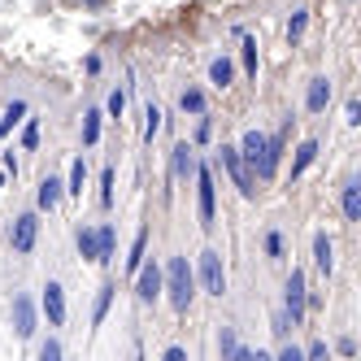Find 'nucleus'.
<instances>
[{"label":"nucleus","mask_w":361,"mask_h":361,"mask_svg":"<svg viewBox=\"0 0 361 361\" xmlns=\"http://www.w3.org/2000/svg\"><path fill=\"white\" fill-rule=\"evenodd\" d=\"M61 196H66V183H61L57 174H44L39 178V192H35V204H39L44 214H53L57 204H61Z\"/></svg>","instance_id":"4468645a"},{"label":"nucleus","mask_w":361,"mask_h":361,"mask_svg":"<svg viewBox=\"0 0 361 361\" xmlns=\"http://www.w3.org/2000/svg\"><path fill=\"white\" fill-rule=\"evenodd\" d=\"M83 183H87V161L74 157L70 161V178H66V196H83Z\"/></svg>","instance_id":"4be33fe9"},{"label":"nucleus","mask_w":361,"mask_h":361,"mask_svg":"<svg viewBox=\"0 0 361 361\" xmlns=\"http://www.w3.org/2000/svg\"><path fill=\"white\" fill-rule=\"evenodd\" d=\"M135 296H140V305H152L161 296V266L157 262H140V270H135Z\"/></svg>","instance_id":"6e6552de"},{"label":"nucleus","mask_w":361,"mask_h":361,"mask_svg":"<svg viewBox=\"0 0 361 361\" xmlns=\"http://www.w3.org/2000/svg\"><path fill=\"white\" fill-rule=\"evenodd\" d=\"M105 114L114 118V122H122V114H126V92L118 87V92H109V105H105Z\"/></svg>","instance_id":"473e14b6"},{"label":"nucleus","mask_w":361,"mask_h":361,"mask_svg":"<svg viewBox=\"0 0 361 361\" xmlns=\"http://www.w3.org/2000/svg\"><path fill=\"white\" fill-rule=\"evenodd\" d=\"M288 126H292V118L283 122V131H274V135H262L257 126L240 135V144H235L240 161L248 166V174L257 178V183H274V174L283 166V148H288Z\"/></svg>","instance_id":"f257e3e1"},{"label":"nucleus","mask_w":361,"mask_h":361,"mask_svg":"<svg viewBox=\"0 0 361 361\" xmlns=\"http://www.w3.org/2000/svg\"><path fill=\"white\" fill-rule=\"evenodd\" d=\"M279 361H305V348H296V344H283V348H279Z\"/></svg>","instance_id":"4c0bfd02"},{"label":"nucleus","mask_w":361,"mask_h":361,"mask_svg":"<svg viewBox=\"0 0 361 361\" xmlns=\"http://www.w3.org/2000/svg\"><path fill=\"white\" fill-rule=\"evenodd\" d=\"M196 279H200V288L209 292V296H226V266H222V252L218 248H204L200 252V262H196Z\"/></svg>","instance_id":"423d86ee"},{"label":"nucleus","mask_w":361,"mask_h":361,"mask_svg":"<svg viewBox=\"0 0 361 361\" xmlns=\"http://www.w3.org/2000/svg\"><path fill=\"white\" fill-rule=\"evenodd\" d=\"M178 109H183V114H204V92H200V87H183V96H178Z\"/></svg>","instance_id":"393cba45"},{"label":"nucleus","mask_w":361,"mask_h":361,"mask_svg":"<svg viewBox=\"0 0 361 361\" xmlns=\"http://www.w3.org/2000/svg\"><path fill=\"white\" fill-rule=\"evenodd\" d=\"M31 114V105H27V100H9V105H5V118H0V140H9V131H13V126L22 122V118H27Z\"/></svg>","instance_id":"a211bd4d"},{"label":"nucleus","mask_w":361,"mask_h":361,"mask_svg":"<svg viewBox=\"0 0 361 361\" xmlns=\"http://www.w3.org/2000/svg\"><path fill=\"white\" fill-rule=\"evenodd\" d=\"M161 292L170 300L174 314H188L192 309V296H196V270L188 266V257H170L166 270H161Z\"/></svg>","instance_id":"f03ea898"},{"label":"nucleus","mask_w":361,"mask_h":361,"mask_svg":"<svg viewBox=\"0 0 361 361\" xmlns=\"http://www.w3.org/2000/svg\"><path fill=\"white\" fill-rule=\"evenodd\" d=\"M192 170H196V144L178 140V144L170 148V174H174V178H192Z\"/></svg>","instance_id":"f8f14e48"},{"label":"nucleus","mask_w":361,"mask_h":361,"mask_svg":"<svg viewBox=\"0 0 361 361\" xmlns=\"http://www.w3.org/2000/svg\"><path fill=\"white\" fill-rule=\"evenodd\" d=\"M74 244H79V257L96 262V226H79V235H74Z\"/></svg>","instance_id":"a878e982"},{"label":"nucleus","mask_w":361,"mask_h":361,"mask_svg":"<svg viewBox=\"0 0 361 361\" xmlns=\"http://www.w3.org/2000/svg\"><path fill=\"white\" fill-rule=\"evenodd\" d=\"M331 357V348H326V340H314V344H309L305 348V361H326Z\"/></svg>","instance_id":"c9c22d12"},{"label":"nucleus","mask_w":361,"mask_h":361,"mask_svg":"<svg viewBox=\"0 0 361 361\" xmlns=\"http://www.w3.org/2000/svg\"><path fill=\"white\" fill-rule=\"evenodd\" d=\"M13 331H18V340H31L35 335V300L27 292L13 296Z\"/></svg>","instance_id":"9d476101"},{"label":"nucleus","mask_w":361,"mask_h":361,"mask_svg":"<svg viewBox=\"0 0 361 361\" xmlns=\"http://www.w3.org/2000/svg\"><path fill=\"white\" fill-rule=\"evenodd\" d=\"M340 209H344L348 222H361V178H348L340 188Z\"/></svg>","instance_id":"2eb2a0df"},{"label":"nucleus","mask_w":361,"mask_h":361,"mask_svg":"<svg viewBox=\"0 0 361 361\" xmlns=\"http://www.w3.org/2000/svg\"><path fill=\"white\" fill-rule=\"evenodd\" d=\"M314 266H318L322 279L335 274V240L326 235V231H314Z\"/></svg>","instance_id":"ddd939ff"},{"label":"nucleus","mask_w":361,"mask_h":361,"mask_svg":"<svg viewBox=\"0 0 361 361\" xmlns=\"http://www.w3.org/2000/svg\"><path fill=\"white\" fill-rule=\"evenodd\" d=\"M318 161V140H300V148H296V157H292V183Z\"/></svg>","instance_id":"f3484780"},{"label":"nucleus","mask_w":361,"mask_h":361,"mask_svg":"<svg viewBox=\"0 0 361 361\" xmlns=\"http://www.w3.org/2000/svg\"><path fill=\"white\" fill-rule=\"evenodd\" d=\"M335 348H340L344 357H353V353H357V340H353V335H344V340H340V344H335Z\"/></svg>","instance_id":"ea45409f"},{"label":"nucleus","mask_w":361,"mask_h":361,"mask_svg":"<svg viewBox=\"0 0 361 361\" xmlns=\"http://www.w3.org/2000/svg\"><path fill=\"white\" fill-rule=\"evenodd\" d=\"M326 105H331V79L326 74H314L309 87H305V109L309 114H326Z\"/></svg>","instance_id":"9b49d317"},{"label":"nucleus","mask_w":361,"mask_h":361,"mask_svg":"<svg viewBox=\"0 0 361 361\" xmlns=\"http://www.w3.org/2000/svg\"><path fill=\"white\" fill-rule=\"evenodd\" d=\"M305 309H309V283H305V270L292 266L288 288H283V314H288L292 326H300V322H305Z\"/></svg>","instance_id":"39448f33"},{"label":"nucleus","mask_w":361,"mask_h":361,"mask_svg":"<svg viewBox=\"0 0 361 361\" xmlns=\"http://www.w3.org/2000/svg\"><path fill=\"white\" fill-rule=\"evenodd\" d=\"M161 118H166V114H161L157 105H148V109H144V144H152V140H157V131H161Z\"/></svg>","instance_id":"bb28decb"},{"label":"nucleus","mask_w":361,"mask_h":361,"mask_svg":"<svg viewBox=\"0 0 361 361\" xmlns=\"http://www.w3.org/2000/svg\"><path fill=\"white\" fill-rule=\"evenodd\" d=\"M235 348H240L235 326H222V331H218V357H222V361H231V357H235Z\"/></svg>","instance_id":"c85d7f7f"},{"label":"nucleus","mask_w":361,"mask_h":361,"mask_svg":"<svg viewBox=\"0 0 361 361\" xmlns=\"http://www.w3.org/2000/svg\"><path fill=\"white\" fill-rule=\"evenodd\" d=\"M161 357H166V361H188V348H183V344H170Z\"/></svg>","instance_id":"58836bf2"},{"label":"nucleus","mask_w":361,"mask_h":361,"mask_svg":"<svg viewBox=\"0 0 361 361\" xmlns=\"http://www.w3.org/2000/svg\"><path fill=\"white\" fill-rule=\"evenodd\" d=\"M344 122H348V126H361V100H357V96H348V105H344Z\"/></svg>","instance_id":"e433bc0d"},{"label":"nucleus","mask_w":361,"mask_h":361,"mask_svg":"<svg viewBox=\"0 0 361 361\" xmlns=\"http://www.w3.org/2000/svg\"><path fill=\"white\" fill-rule=\"evenodd\" d=\"M83 5H87V9H100V5H105V0H83Z\"/></svg>","instance_id":"a19ab883"},{"label":"nucleus","mask_w":361,"mask_h":361,"mask_svg":"<svg viewBox=\"0 0 361 361\" xmlns=\"http://www.w3.org/2000/svg\"><path fill=\"white\" fill-rule=\"evenodd\" d=\"M196 218L200 226L209 231L218 218V178H214V161H196Z\"/></svg>","instance_id":"7ed1b4c3"},{"label":"nucleus","mask_w":361,"mask_h":361,"mask_svg":"<svg viewBox=\"0 0 361 361\" xmlns=\"http://www.w3.org/2000/svg\"><path fill=\"white\" fill-rule=\"evenodd\" d=\"M305 27H309V9H296V13L288 18V44H292V48L305 39Z\"/></svg>","instance_id":"b1692460"},{"label":"nucleus","mask_w":361,"mask_h":361,"mask_svg":"<svg viewBox=\"0 0 361 361\" xmlns=\"http://www.w3.org/2000/svg\"><path fill=\"white\" fill-rule=\"evenodd\" d=\"M231 79H235V61H231V57H214V61H209V83H214L218 92H226Z\"/></svg>","instance_id":"6ab92c4d"},{"label":"nucleus","mask_w":361,"mask_h":361,"mask_svg":"<svg viewBox=\"0 0 361 361\" xmlns=\"http://www.w3.org/2000/svg\"><path fill=\"white\" fill-rule=\"evenodd\" d=\"M114 248H118L114 226L100 222V226H96V266H109V262H114Z\"/></svg>","instance_id":"dca6fc26"},{"label":"nucleus","mask_w":361,"mask_h":361,"mask_svg":"<svg viewBox=\"0 0 361 361\" xmlns=\"http://www.w3.org/2000/svg\"><path fill=\"white\" fill-rule=\"evenodd\" d=\"M35 240H39V214H35V209L18 214L13 226H9V248H13L18 257H27V252H35Z\"/></svg>","instance_id":"0eeeda50"},{"label":"nucleus","mask_w":361,"mask_h":361,"mask_svg":"<svg viewBox=\"0 0 361 361\" xmlns=\"http://www.w3.org/2000/svg\"><path fill=\"white\" fill-rule=\"evenodd\" d=\"M214 140V118L209 114H196V135H192V144H209Z\"/></svg>","instance_id":"7c9ffc66"},{"label":"nucleus","mask_w":361,"mask_h":361,"mask_svg":"<svg viewBox=\"0 0 361 361\" xmlns=\"http://www.w3.org/2000/svg\"><path fill=\"white\" fill-rule=\"evenodd\" d=\"M144 257H148V226H140V231H135V240H131V257H126V274H135Z\"/></svg>","instance_id":"412c9836"},{"label":"nucleus","mask_w":361,"mask_h":361,"mask_svg":"<svg viewBox=\"0 0 361 361\" xmlns=\"http://www.w3.org/2000/svg\"><path fill=\"white\" fill-rule=\"evenodd\" d=\"M0 192H5V174H0Z\"/></svg>","instance_id":"79ce46f5"},{"label":"nucleus","mask_w":361,"mask_h":361,"mask_svg":"<svg viewBox=\"0 0 361 361\" xmlns=\"http://www.w3.org/2000/svg\"><path fill=\"white\" fill-rule=\"evenodd\" d=\"M114 283H100V292H96V305H92V326H100V322H105L109 318V305H114Z\"/></svg>","instance_id":"aec40b11"},{"label":"nucleus","mask_w":361,"mask_h":361,"mask_svg":"<svg viewBox=\"0 0 361 361\" xmlns=\"http://www.w3.org/2000/svg\"><path fill=\"white\" fill-rule=\"evenodd\" d=\"M214 170H226V174H231V183H235V192H240L244 200L257 196V178H252L248 166L240 161V148H235V144H222V148L214 152Z\"/></svg>","instance_id":"20e7f679"},{"label":"nucleus","mask_w":361,"mask_h":361,"mask_svg":"<svg viewBox=\"0 0 361 361\" xmlns=\"http://www.w3.org/2000/svg\"><path fill=\"white\" fill-rule=\"evenodd\" d=\"M244 74L257 79V39L252 35H244Z\"/></svg>","instance_id":"2f4dec72"},{"label":"nucleus","mask_w":361,"mask_h":361,"mask_svg":"<svg viewBox=\"0 0 361 361\" xmlns=\"http://www.w3.org/2000/svg\"><path fill=\"white\" fill-rule=\"evenodd\" d=\"M100 209H114V166L100 170Z\"/></svg>","instance_id":"c756f323"},{"label":"nucleus","mask_w":361,"mask_h":361,"mask_svg":"<svg viewBox=\"0 0 361 361\" xmlns=\"http://www.w3.org/2000/svg\"><path fill=\"white\" fill-rule=\"evenodd\" d=\"M100 109H87L83 114V148H96V140H100Z\"/></svg>","instance_id":"5701e85b"},{"label":"nucleus","mask_w":361,"mask_h":361,"mask_svg":"<svg viewBox=\"0 0 361 361\" xmlns=\"http://www.w3.org/2000/svg\"><path fill=\"white\" fill-rule=\"evenodd\" d=\"M266 257H270V262L283 257V231H266Z\"/></svg>","instance_id":"72a5a7b5"},{"label":"nucleus","mask_w":361,"mask_h":361,"mask_svg":"<svg viewBox=\"0 0 361 361\" xmlns=\"http://www.w3.org/2000/svg\"><path fill=\"white\" fill-rule=\"evenodd\" d=\"M39 361H61V340H44L39 344Z\"/></svg>","instance_id":"f704fd0d"},{"label":"nucleus","mask_w":361,"mask_h":361,"mask_svg":"<svg viewBox=\"0 0 361 361\" xmlns=\"http://www.w3.org/2000/svg\"><path fill=\"white\" fill-rule=\"evenodd\" d=\"M22 148H27V152H35L39 148V118H22Z\"/></svg>","instance_id":"cd10ccee"},{"label":"nucleus","mask_w":361,"mask_h":361,"mask_svg":"<svg viewBox=\"0 0 361 361\" xmlns=\"http://www.w3.org/2000/svg\"><path fill=\"white\" fill-rule=\"evenodd\" d=\"M44 318H48V326H61L66 322V288L57 279H48V288H44Z\"/></svg>","instance_id":"1a4fd4ad"}]
</instances>
